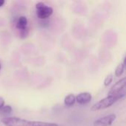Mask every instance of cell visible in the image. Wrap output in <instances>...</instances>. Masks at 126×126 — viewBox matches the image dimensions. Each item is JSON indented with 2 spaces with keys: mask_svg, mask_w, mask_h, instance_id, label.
Masks as SVG:
<instances>
[{
  "mask_svg": "<svg viewBox=\"0 0 126 126\" xmlns=\"http://www.w3.org/2000/svg\"><path fill=\"white\" fill-rule=\"evenodd\" d=\"M5 126H59L55 123H47L42 121H31L17 117H8L1 120Z\"/></svg>",
  "mask_w": 126,
  "mask_h": 126,
  "instance_id": "cell-1",
  "label": "cell"
},
{
  "mask_svg": "<svg viewBox=\"0 0 126 126\" xmlns=\"http://www.w3.org/2000/svg\"><path fill=\"white\" fill-rule=\"evenodd\" d=\"M118 100H120L118 97L114 95H108L107 97H104L103 99L100 100V101L94 104L91 107L90 110L92 111H97L106 109L111 107L113 104H114Z\"/></svg>",
  "mask_w": 126,
  "mask_h": 126,
  "instance_id": "cell-2",
  "label": "cell"
},
{
  "mask_svg": "<svg viewBox=\"0 0 126 126\" xmlns=\"http://www.w3.org/2000/svg\"><path fill=\"white\" fill-rule=\"evenodd\" d=\"M126 78L120 79L111 87L108 93V95H114L118 97L119 100L123 99L126 95Z\"/></svg>",
  "mask_w": 126,
  "mask_h": 126,
  "instance_id": "cell-3",
  "label": "cell"
},
{
  "mask_svg": "<svg viewBox=\"0 0 126 126\" xmlns=\"http://www.w3.org/2000/svg\"><path fill=\"white\" fill-rule=\"evenodd\" d=\"M35 10L37 17L41 20H47L53 14V8L42 1L36 3Z\"/></svg>",
  "mask_w": 126,
  "mask_h": 126,
  "instance_id": "cell-4",
  "label": "cell"
},
{
  "mask_svg": "<svg viewBox=\"0 0 126 126\" xmlns=\"http://www.w3.org/2000/svg\"><path fill=\"white\" fill-rule=\"evenodd\" d=\"M117 116L114 114H111L106 116H104L98 120H96L94 122V126H111L114 120H116Z\"/></svg>",
  "mask_w": 126,
  "mask_h": 126,
  "instance_id": "cell-5",
  "label": "cell"
},
{
  "mask_svg": "<svg viewBox=\"0 0 126 126\" xmlns=\"http://www.w3.org/2000/svg\"><path fill=\"white\" fill-rule=\"evenodd\" d=\"M76 102L80 105H86L91 102L92 96L89 92H82L75 97Z\"/></svg>",
  "mask_w": 126,
  "mask_h": 126,
  "instance_id": "cell-6",
  "label": "cell"
},
{
  "mask_svg": "<svg viewBox=\"0 0 126 126\" xmlns=\"http://www.w3.org/2000/svg\"><path fill=\"white\" fill-rule=\"evenodd\" d=\"M28 20L26 16H20L18 18L16 22V27L17 30H18L20 32L25 30L28 29Z\"/></svg>",
  "mask_w": 126,
  "mask_h": 126,
  "instance_id": "cell-7",
  "label": "cell"
},
{
  "mask_svg": "<svg viewBox=\"0 0 126 126\" xmlns=\"http://www.w3.org/2000/svg\"><path fill=\"white\" fill-rule=\"evenodd\" d=\"M76 103L75 96L73 94H69L64 98V105L67 107H72Z\"/></svg>",
  "mask_w": 126,
  "mask_h": 126,
  "instance_id": "cell-8",
  "label": "cell"
},
{
  "mask_svg": "<svg viewBox=\"0 0 126 126\" xmlns=\"http://www.w3.org/2000/svg\"><path fill=\"white\" fill-rule=\"evenodd\" d=\"M125 59L123 60V63H120L116 68L115 69V72H114V75L117 78H120L123 75V72H124V70H125Z\"/></svg>",
  "mask_w": 126,
  "mask_h": 126,
  "instance_id": "cell-9",
  "label": "cell"
},
{
  "mask_svg": "<svg viewBox=\"0 0 126 126\" xmlns=\"http://www.w3.org/2000/svg\"><path fill=\"white\" fill-rule=\"evenodd\" d=\"M12 111H13V109L10 105H4L0 110V111L3 114H10L12 112Z\"/></svg>",
  "mask_w": 126,
  "mask_h": 126,
  "instance_id": "cell-10",
  "label": "cell"
},
{
  "mask_svg": "<svg viewBox=\"0 0 126 126\" xmlns=\"http://www.w3.org/2000/svg\"><path fill=\"white\" fill-rule=\"evenodd\" d=\"M112 80H113V75L110 74L105 78V80H104V86H109L112 83Z\"/></svg>",
  "mask_w": 126,
  "mask_h": 126,
  "instance_id": "cell-11",
  "label": "cell"
},
{
  "mask_svg": "<svg viewBox=\"0 0 126 126\" xmlns=\"http://www.w3.org/2000/svg\"><path fill=\"white\" fill-rule=\"evenodd\" d=\"M5 105V101L4 99L1 97H0V110L1 109V108Z\"/></svg>",
  "mask_w": 126,
  "mask_h": 126,
  "instance_id": "cell-12",
  "label": "cell"
},
{
  "mask_svg": "<svg viewBox=\"0 0 126 126\" xmlns=\"http://www.w3.org/2000/svg\"><path fill=\"white\" fill-rule=\"evenodd\" d=\"M4 4H5V1L4 0H0V7L4 6Z\"/></svg>",
  "mask_w": 126,
  "mask_h": 126,
  "instance_id": "cell-13",
  "label": "cell"
},
{
  "mask_svg": "<svg viewBox=\"0 0 126 126\" xmlns=\"http://www.w3.org/2000/svg\"><path fill=\"white\" fill-rule=\"evenodd\" d=\"M1 63H0V71H1Z\"/></svg>",
  "mask_w": 126,
  "mask_h": 126,
  "instance_id": "cell-14",
  "label": "cell"
}]
</instances>
